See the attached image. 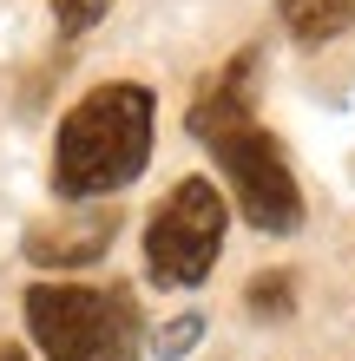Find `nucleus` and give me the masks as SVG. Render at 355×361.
<instances>
[{
	"label": "nucleus",
	"instance_id": "f257e3e1",
	"mask_svg": "<svg viewBox=\"0 0 355 361\" xmlns=\"http://www.w3.org/2000/svg\"><path fill=\"white\" fill-rule=\"evenodd\" d=\"M257 47H243L231 66H217L211 79L198 86L191 112V138L204 152L217 158L224 184H231L237 210L250 217V230H263V237H289V230L303 224V190H296V171H289L283 145L263 132L257 118Z\"/></svg>",
	"mask_w": 355,
	"mask_h": 361
},
{
	"label": "nucleus",
	"instance_id": "f03ea898",
	"mask_svg": "<svg viewBox=\"0 0 355 361\" xmlns=\"http://www.w3.org/2000/svg\"><path fill=\"white\" fill-rule=\"evenodd\" d=\"M152 112H158V99L145 86H132V79L92 86L66 118H59L53 190L73 197V204L119 197V190L145 171V158H152Z\"/></svg>",
	"mask_w": 355,
	"mask_h": 361
},
{
	"label": "nucleus",
	"instance_id": "7ed1b4c3",
	"mask_svg": "<svg viewBox=\"0 0 355 361\" xmlns=\"http://www.w3.org/2000/svg\"><path fill=\"white\" fill-rule=\"evenodd\" d=\"M27 329L47 361H138V295L112 283H40L27 289Z\"/></svg>",
	"mask_w": 355,
	"mask_h": 361
},
{
	"label": "nucleus",
	"instance_id": "20e7f679",
	"mask_svg": "<svg viewBox=\"0 0 355 361\" xmlns=\"http://www.w3.org/2000/svg\"><path fill=\"white\" fill-rule=\"evenodd\" d=\"M224 224H231L224 190L211 178H184L172 197L152 210V224H145V269H152L164 289H198L204 276L217 269Z\"/></svg>",
	"mask_w": 355,
	"mask_h": 361
},
{
	"label": "nucleus",
	"instance_id": "39448f33",
	"mask_svg": "<svg viewBox=\"0 0 355 361\" xmlns=\"http://www.w3.org/2000/svg\"><path fill=\"white\" fill-rule=\"evenodd\" d=\"M112 230H119L112 204L79 210V217H59V224H33L27 230V257L40 269H79V263H99L112 250Z\"/></svg>",
	"mask_w": 355,
	"mask_h": 361
},
{
	"label": "nucleus",
	"instance_id": "423d86ee",
	"mask_svg": "<svg viewBox=\"0 0 355 361\" xmlns=\"http://www.w3.org/2000/svg\"><path fill=\"white\" fill-rule=\"evenodd\" d=\"M277 20L296 47H329L355 27V0H277Z\"/></svg>",
	"mask_w": 355,
	"mask_h": 361
},
{
	"label": "nucleus",
	"instance_id": "0eeeda50",
	"mask_svg": "<svg viewBox=\"0 0 355 361\" xmlns=\"http://www.w3.org/2000/svg\"><path fill=\"white\" fill-rule=\"evenodd\" d=\"M296 283H289V269H263V276H250V315H257V322H283L289 309H296V295H289Z\"/></svg>",
	"mask_w": 355,
	"mask_h": 361
},
{
	"label": "nucleus",
	"instance_id": "6e6552de",
	"mask_svg": "<svg viewBox=\"0 0 355 361\" xmlns=\"http://www.w3.org/2000/svg\"><path fill=\"white\" fill-rule=\"evenodd\" d=\"M198 335H204V315H178V322H164L158 329V361H184V355H191L198 348Z\"/></svg>",
	"mask_w": 355,
	"mask_h": 361
},
{
	"label": "nucleus",
	"instance_id": "1a4fd4ad",
	"mask_svg": "<svg viewBox=\"0 0 355 361\" xmlns=\"http://www.w3.org/2000/svg\"><path fill=\"white\" fill-rule=\"evenodd\" d=\"M106 7L112 0H53V20H59V33H86V27H99Z\"/></svg>",
	"mask_w": 355,
	"mask_h": 361
},
{
	"label": "nucleus",
	"instance_id": "9d476101",
	"mask_svg": "<svg viewBox=\"0 0 355 361\" xmlns=\"http://www.w3.org/2000/svg\"><path fill=\"white\" fill-rule=\"evenodd\" d=\"M0 361H27V348H20V342H0Z\"/></svg>",
	"mask_w": 355,
	"mask_h": 361
}]
</instances>
